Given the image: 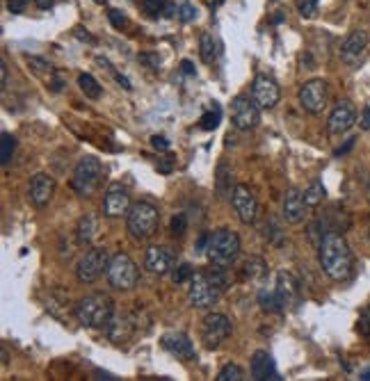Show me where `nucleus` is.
Returning a JSON list of instances; mask_svg holds the SVG:
<instances>
[{
  "instance_id": "1",
  "label": "nucleus",
  "mask_w": 370,
  "mask_h": 381,
  "mask_svg": "<svg viewBox=\"0 0 370 381\" xmlns=\"http://www.w3.org/2000/svg\"><path fill=\"white\" fill-rule=\"evenodd\" d=\"M318 261L320 268L331 281H347L354 270V256L350 244L345 242L343 235L329 231L318 244Z\"/></svg>"
},
{
  "instance_id": "2",
  "label": "nucleus",
  "mask_w": 370,
  "mask_h": 381,
  "mask_svg": "<svg viewBox=\"0 0 370 381\" xmlns=\"http://www.w3.org/2000/svg\"><path fill=\"white\" fill-rule=\"evenodd\" d=\"M112 315H115V301L103 292L87 294L76 304V318L87 329H105Z\"/></svg>"
},
{
  "instance_id": "3",
  "label": "nucleus",
  "mask_w": 370,
  "mask_h": 381,
  "mask_svg": "<svg viewBox=\"0 0 370 381\" xmlns=\"http://www.w3.org/2000/svg\"><path fill=\"white\" fill-rule=\"evenodd\" d=\"M240 256V238L231 228H217L210 233L208 244H206V258L210 265H219V268H231Z\"/></svg>"
},
{
  "instance_id": "4",
  "label": "nucleus",
  "mask_w": 370,
  "mask_h": 381,
  "mask_svg": "<svg viewBox=\"0 0 370 381\" xmlns=\"http://www.w3.org/2000/svg\"><path fill=\"white\" fill-rule=\"evenodd\" d=\"M126 226L128 233L133 235L135 240H149L151 235H155L160 226V213L158 208L149 201H138V204L131 206V210L126 215Z\"/></svg>"
},
{
  "instance_id": "5",
  "label": "nucleus",
  "mask_w": 370,
  "mask_h": 381,
  "mask_svg": "<svg viewBox=\"0 0 370 381\" xmlns=\"http://www.w3.org/2000/svg\"><path fill=\"white\" fill-rule=\"evenodd\" d=\"M101 178H103L101 160L94 155H85L74 167L71 188H74L76 194H80V197H91V194L98 190V185H101Z\"/></svg>"
},
{
  "instance_id": "6",
  "label": "nucleus",
  "mask_w": 370,
  "mask_h": 381,
  "mask_svg": "<svg viewBox=\"0 0 370 381\" xmlns=\"http://www.w3.org/2000/svg\"><path fill=\"white\" fill-rule=\"evenodd\" d=\"M105 276H108V281L115 290H133L140 281V268L135 265L131 256L124 254V251H119V254L110 258Z\"/></svg>"
},
{
  "instance_id": "7",
  "label": "nucleus",
  "mask_w": 370,
  "mask_h": 381,
  "mask_svg": "<svg viewBox=\"0 0 370 381\" xmlns=\"http://www.w3.org/2000/svg\"><path fill=\"white\" fill-rule=\"evenodd\" d=\"M110 256L105 249H89L76 265V279L85 285L96 283L108 272Z\"/></svg>"
},
{
  "instance_id": "8",
  "label": "nucleus",
  "mask_w": 370,
  "mask_h": 381,
  "mask_svg": "<svg viewBox=\"0 0 370 381\" xmlns=\"http://www.w3.org/2000/svg\"><path fill=\"white\" fill-rule=\"evenodd\" d=\"M202 342L206 349H217L233 334L231 320L224 313H208L202 320Z\"/></svg>"
},
{
  "instance_id": "9",
  "label": "nucleus",
  "mask_w": 370,
  "mask_h": 381,
  "mask_svg": "<svg viewBox=\"0 0 370 381\" xmlns=\"http://www.w3.org/2000/svg\"><path fill=\"white\" fill-rule=\"evenodd\" d=\"M219 297H222V290L206 276V272H197L195 279L190 281L188 287V299H190V306L195 308H210L215 306Z\"/></svg>"
},
{
  "instance_id": "10",
  "label": "nucleus",
  "mask_w": 370,
  "mask_h": 381,
  "mask_svg": "<svg viewBox=\"0 0 370 381\" xmlns=\"http://www.w3.org/2000/svg\"><path fill=\"white\" fill-rule=\"evenodd\" d=\"M329 100V85L323 78H313L300 87V105L309 114H320Z\"/></svg>"
},
{
  "instance_id": "11",
  "label": "nucleus",
  "mask_w": 370,
  "mask_h": 381,
  "mask_svg": "<svg viewBox=\"0 0 370 381\" xmlns=\"http://www.w3.org/2000/svg\"><path fill=\"white\" fill-rule=\"evenodd\" d=\"M231 121L238 131H254L261 121V107L256 105L254 98L240 94L231 100Z\"/></svg>"
},
{
  "instance_id": "12",
  "label": "nucleus",
  "mask_w": 370,
  "mask_h": 381,
  "mask_svg": "<svg viewBox=\"0 0 370 381\" xmlns=\"http://www.w3.org/2000/svg\"><path fill=\"white\" fill-rule=\"evenodd\" d=\"M368 46H370L368 32L366 30H359V28H357V30H352L343 39V44H340V60H343L347 67L357 69V67H361V64L366 62Z\"/></svg>"
},
{
  "instance_id": "13",
  "label": "nucleus",
  "mask_w": 370,
  "mask_h": 381,
  "mask_svg": "<svg viewBox=\"0 0 370 381\" xmlns=\"http://www.w3.org/2000/svg\"><path fill=\"white\" fill-rule=\"evenodd\" d=\"M140 318H142V311H133L126 315H112L110 322L105 325V334H108L110 340L117 345L128 342L138 331H144V329H140Z\"/></svg>"
},
{
  "instance_id": "14",
  "label": "nucleus",
  "mask_w": 370,
  "mask_h": 381,
  "mask_svg": "<svg viewBox=\"0 0 370 381\" xmlns=\"http://www.w3.org/2000/svg\"><path fill=\"white\" fill-rule=\"evenodd\" d=\"M231 206L243 224L247 226L256 224V219H259V201H256V194L252 192V188H247L243 183L236 185L231 192Z\"/></svg>"
},
{
  "instance_id": "15",
  "label": "nucleus",
  "mask_w": 370,
  "mask_h": 381,
  "mask_svg": "<svg viewBox=\"0 0 370 381\" xmlns=\"http://www.w3.org/2000/svg\"><path fill=\"white\" fill-rule=\"evenodd\" d=\"M252 98L261 110H274L276 103L281 100V89L272 76L259 74L252 83Z\"/></svg>"
},
{
  "instance_id": "16",
  "label": "nucleus",
  "mask_w": 370,
  "mask_h": 381,
  "mask_svg": "<svg viewBox=\"0 0 370 381\" xmlns=\"http://www.w3.org/2000/svg\"><path fill=\"white\" fill-rule=\"evenodd\" d=\"M274 292H276V299H279L281 311H290V308H295L297 304H300L302 285L293 274H290V272H279Z\"/></svg>"
},
{
  "instance_id": "17",
  "label": "nucleus",
  "mask_w": 370,
  "mask_h": 381,
  "mask_svg": "<svg viewBox=\"0 0 370 381\" xmlns=\"http://www.w3.org/2000/svg\"><path fill=\"white\" fill-rule=\"evenodd\" d=\"M128 210H131V194H128L124 185L112 183L103 199V215L115 219V217H122V215H128Z\"/></svg>"
},
{
  "instance_id": "18",
  "label": "nucleus",
  "mask_w": 370,
  "mask_h": 381,
  "mask_svg": "<svg viewBox=\"0 0 370 381\" xmlns=\"http://www.w3.org/2000/svg\"><path fill=\"white\" fill-rule=\"evenodd\" d=\"M357 124V107L350 100H340L331 110L329 119H327V128L331 135H345L350 128Z\"/></svg>"
},
{
  "instance_id": "19",
  "label": "nucleus",
  "mask_w": 370,
  "mask_h": 381,
  "mask_svg": "<svg viewBox=\"0 0 370 381\" xmlns=\"http://www.w3.org/2000/svg\"><path fill=\"white\" fill-rule=\"evenodd\" d=\"M144 268L155 276H165L176 268V254L169 247H151L146 249Z\"/></svg>"
},
{
  "instance_id": "20",
  "label": "nucleus",
  "mask_w": 370,
  "mask_h": 381,
  "mask_svg": "<svg viewBox=\"0 0 370 381\" xmlns=\"http://www.w3.org/2000/svg\"><path fill=\"white\" fill-rule=\"evenodd\" d=\"M160 345L169 351V354H174L176 358H181V361H195V358H197L195 345H192L190 336L183 334V331L165 334L160 338Z\"/></svg>"
},
{
  "instance_id": "21",
  "label": "nucleus",
  "mask_w": 370,
  "mask_h": 381,
  "mask_svg": "<svg viewBox=\"0 0 370 381\" xmlns=\"http://www.w3.org/2000/svg\"><path fill=\"white\" fill-rule=\"evenodd\" d=\"M28 64H30L32 74L37 76L39 80L46 85V89H51L53 94H60L64 89L62 76L53 69V64H48L46 60H41V57H28Z\"/></svg>"
},
{
  "instance_id": "22",
  "label": "nucleus",
  "mask_w": 370,
  "mask_h": 381,
  "mask_svg": "<svg viewBox=\"0 0 370 381\" xmlns=\"http://www.w3.org/2000/svg\"><path fill=\"white\" fill-rule=\"evenodd\" d=\"M53 194H55L53 176L44 174V171H39V174L32 176V181H30V201H32V206L46 208L48 204H51Z\"/></svg>"
},
{
  "instance_id": "23",
  "label": "nucleus",
  "mask_w": 370,
  "mask_h": 381,
  "mask_svg": "<svg viewBox=\"0 0 370 381\" xmlns=\"http://www.w3.org/2000/svg\"><path fill=\"white\" fill-rule=\"evenodd\" d=\"M307 201H304V194L297 188H290L283 197V219L288 224H302L304 217H307Z\"/></svg>"
},
{
  "instance_id": "24",
  "label": "nucleus",
  "mask_w": 370,
  "mask_h": 381,
  "mask_svg": "<svg viewBox=\"0 0 370 381\" xmlns=\"http://www.w3.org/2000/svg\"><path fill=\"white\" fill-rule=\"evenodd\" d=\"M249 370H252V379L256 381H279V372H276V365H274V358L268 354L265 349H259L254 351L252 356V365H249Z\"/></svg>"
},
{
  "instance_id": "25",
  "label": "nucleus",
  "mask_w": 370,
  "mask_h": 381,
  "mask_svg": "<svg viewBox=\"0 0 370 381\" xmlns=\"http://www.w3.org/2000/svg\"><path fill=\"white\" fill-rule=\"evenodd\" d=\"M268 274H270V268L261 256H249L243 265V279H247V281L261 283Z\"/></svg>"
},
{
  "instance_id": "26",
  "label": "nucleus",
  "mask_w": 370,
  "mask_h": 381,
  "mask_svg": "<svg viewBox=\"0 0 370 381\" xmlns=\"http://www.w3.org/2000/svg\"><path fill=\"white\" fill-rule=\"evenodd\" d=\"M199 55H202V62H206V64H213L217 60L219 44L210 32H204L202 37H199Z\"/></svg>"
},
{
  "instance_id": "27",
  "label": "nucleus",
  "mask_w": 370,
  "mask_h": 381,
  "mask_svg": "<svg viewBox=\"0 0 370 381\" xmlns=\"http://www.w3.org/2000/svg\"><path fill=\"white\" fill-rule=\"evenodd\" d=\"M76 238L80 244H91V240L96 238V217L94 215H83L76 228Z\"/></svg>"
},
{
  "instance_id": "28",
  "label": "nucleus",
  "mask_w": 370,
  "mask_h": 381,
  "mask_svg": "<svg viewBox=\"0 0 370 381\" xmlns=\"http://www.w3.org/2000/svg\"><path fill=\"white\" fill-rule=\"evenodd\" d=\"M78 87H80V91L87 98H91V100H98L103 96V87L98 85V80L94 76H89V74H80L78 76Z\"/></svg>"
},
{
  "instance_id": "29",
  "label": "nucleus",
  "mask_w": 370,
  "mask_h": 381,
  "mask_svg": "<svg viewBox=\"0 0 370 381\" xmlns=\"http://www.w3.org/2000/svg\"><path fill=\"white\" fill-rule=\"evenodd\" d=\"M46 308L55 315V318H60V320H62L60 308H67V311H69V294L55 287V290H51V294H48V299H46Z\"/></svg>"
},
{
  "instance_id": "30",
  "label": "nucleus",
  "mask_w": 370,
  "mask_h": 381,
  "mask_svg": "<svg viewBox=\"0 0 370 381\" xmlns=\"http://www.w3.org/2000/svg\"><path fill=\"white\" fill-rule=\"evenodd\" d=\"M325 199H327V190L323 181H313L307 188V192H304V201H307L309 208H318Z\"/></svg>"
},
{
  "instance_id": "31",
  "label": "nucleus",
  "mask_w": 370,
  "mask_h": 381,
  "mask_svg": "<svg viewBox=\"0 0 370 381\" xmlns=\"http://www.w3.org/2000/svg\"><path fill=\"white\" fill-rule=\"evenodd\" d=\"M219 121H222V107L217 103H213L210 110L204 112L202 119H199V128H202V131H215L219 126Z\"/></svg>"
},
{
  "instance_id": "32",
  "label": "nucleus",
  "mask_w": 370,
  "mask_h": 381,
  "mask_svg": "<svg viewBox=\"0 0 370 381\" xmlns=\"http://www.w3.org/2000/svg\"><path fill=\"white\" fill-rule=\"evenodd\" d=\"M233 188H236V185H233ZM233 188H231V171H229V167H226V164H219V167H217V194H219V197H231Z\"/></svg>"
},
{
  "instance_id": "33",
  "label": "nucleus",
  "mask_w": 370,
  "mask_h": 381,
  "mask_svg": "<svg viewBox=\"0 0 370 381\" xmlns=\"http://www.w3.org/2000/svg\"><path fill=\"white\" fill-rule=\"evenodd\" d=\"M259 304H261V311H265V313L281 311L279 299H276V292L274 290H265V287L259 292Z\"/></svg>"
},
{
  "instance_id": "34",
  "label": "nucleus",
  "mask_w": 370,
  "mask_h": 381,
  "mask_svg": "<svg viewBox=\"0 0 370 381\" xmlns=\"http://www.w3.org/2000/svg\"><path fill=\"white\" fill-rule=\"evenodd\" d=\"M14 151H17V138L10 133H3V140H0V162L7 164L14 157Z\"/></svg>"
},
{
  "instance_id": "35",
  "label": "nucleus",
  "mask_w": 370,
  "mask_h": 381,
  "mask_svg": "<svg viewBox=\"0 0 370 381\" xmlns=\"http://www.w3.org/2000/svg\"><path fill=\"white\" fill-rule=\"evenodd\" d=\"M217 381H243L245 379V370L236 363H226L222 370L217 372Z\"/></svg>"
},
{
  "instance_id": "36",
  "label": "nucleus",
  "mask_w": 370,
  "mask_h": 381,
  "mask_svg": "<svg viewBox=\"0 0 370 381\" xmlns=\"http://www.w3.org/2000/svg\"><path fill=\"white\" fill-rule=\"evenodd\" d=\"M167 5H169L167 0H140V7L149 14V17H153V19L165 17Z\"/></svg>"
},
{
  "instance_id": "37",
  "label": "nucleus",
  "mask_w": 370,
  "mask_h": 381,
  "mask_svg": "<svg viewBox=\"0 0 370 381\" xmlns=\"http://www.w3.org/2000/svg\"><path fill=\"white\" fill-rule=\"evenodd\" d=\"M195 268L192 265H188V263H181L179 268H174V274H172V279H174V283L176 285H185V283H190L192 279H195Z\"/></svg>"
},
{
  "instance_id": "38",
  "label": "nucleus",
  "mask_w": 370,
  "mask_h": 381,
  "mask_svg": "<svg viewBox=\"0 0 370 381\" xmlns=\"http://www.w3.org/2000/svg\"><path fill=\"white\" fill-rule=\"evenodd\" d=\"M185 231H188V217H185V213H176L169 221V233H172V238H183Z\"/></svg>"
},
{
  "instance_id": "39",
  "label": "nucleus",
  "mask_w": 370,
  "mask_h": 381,
  "mask_svg": "<svg viewBox=\"0 0 370 381\" xmlns=\"http://www.w3.org/2000/svg\"><path fill=\"white\" fill-rule=\"evenodd\" d=\"M318 3L320 0H297V12H300L304 19H313L318 14Z\"/></svg>"
},
{
  "instance_id": "40",
  "label": "nucleus",
  "mask_w": 370,
  "mask_h": 381,
  "mask_svg": "<svg viewBox=\"0 0 370 381\" xmlns=\"http://www.w3.org/2000/svg\"><path fill=\"white\" fill-rule=\"evenodd\" d=\"M176 17H179L183 23H190V21H195L197 19V10L195 7H192L190 3H183L181 7H179V14H176Z\"/></svg>"
},
{
  "instance_id": "41",
  "label": "nucleus",
  "mask_w": 370,
  "mask_h": 381,
  "mask_svg": "<svg viewBox=\"0 0 370 381\" xmlns=\"http://www.w3.org/2000/svg\"><path fill=\"white\" fill-rule=\"evenodd\" d=\"M108 19H110V23H112V25L119 28V30H122V28H126V25H128L126 14H122L119 10H110V12H108Z\"/></svg>"
},
{
  "instance_id": "42",
  "label": "nucleus",
  "mask_w": 370,
  "mask_h": 381,
  "mask_svg": "<svg viewBox=\"0 0 370 381\" xmlns=\"http://www.w3.org/2000/svg\"><path fill=\"white\" fill-rule=\"evenodd\" d=\"M138 60L142 64H146V67H151V69H158L160 67V57L155 55V53H140Z\"/></svg>"
},
{
  "instance_id": "43",
  "label": "nucleus",
  "mask_w": 370,
  "mask_h": 381,
  "mask_svg": "<svg viewBox=\"0 0 370 381\" xmlns=\"http://www.w3.org/2000/svg\"><path fill=\"white\" fill-rule=\"evenodd\" d=\"M28 3H30V0H7V10L12 14H23Z\"/></svg>"
},
{
  "instance_id": "44",
  "label": "nucleus",
  "mask_w": 370,
  "mask_h": 381,
  "mask_svg": "<svg viewBox=\"0 0 370 381\" xmlns=\"http://www.w3.org/2000/svg\"><path fill=\"white\" fill-rule=\"evenodd\" d=\"M151 146L155 151H169V140H165L162 135H153V138H151Z\"/></svg>"
},
{
  "instance_id": "45",
  "label": "nucleus",
  "mask_w": 370,
  "mask_h": 381,
  "mask_svg": "<svg viewBox=\"0 0 370 381\" xmlns=\"http://www.w3.org/2000/svg\"><path fill=\"white\" fill-rule=\"evenodd\" d=\"M174 164H176V157L174 155H167L165 160L158 164V171H160V174H169V171L174 169Z\"/></svg>"
},
{
  "instance_id": "46",
  "label": "nucleus",
  "mask_w": 370,
  "mask_h": 381,
  "mask_svg": "<svg viewBox=\"0 0 370 381\" xmlns=\"http://www.w3.org/2000/svg\"><path fill=\"white\" fill-rule=\"evenodd\" d=\"M361 128H364V131H370V103L364 107V112H361Z\"/></svg>"
},
{
  "instance_id": "47",
  "label": "nucleus",
  "mask_w": 370,
  "mask_h": 381,
  "mask_svg": "<svg viewBox=\"0 0 370 381\" xmlns=\"http://www.w3.org/2000/svg\"><path fill=\"white\" fill-rule=\"evenodd\" d=\"M181 74H185V76H197L195 64H192L190 60H183V62H181Z\"/></svg>"
},
{
  "instance_id": "48",
  "label": "nucleus",
  "mask_w": 370,
  "mask_h": 381,
  "mask_svg": "<svg viewBox=\"0 0 370 381\" xmlns=\"http://www.w3.org/2000/svg\"><path fill=\"white\" fill-rule=\"evenodd\" d=\"M110 71H112V74H115V78H117V80H119V85H122L124 89H128V91L133 89V85H131V80H128L126 76H122V74H119V71H115V69H112V67H110Z\"/></svg>"
},
{
  "instance_id": "49",
  "label": "nucleus",
  "mask_w": 370,
  "mask_h": 381,
  "mask_svg": "<svg viewBox=\"0 0 370 381\" xmlns=\"http://www.w3.org/2000/svg\"><path fill=\"white\" fill-rule=\"evenodd\" d=\"M76 37L80 39V41H87V44H94V41H96L89 32H85L83 28H78V30H76Z\"/></svg>"
},
{
  "instance_id": "50",
  "label": "nucleus",
  "mask_w": 370,
  "mask_h": 381,
  "mask_svg": "<svg viewBox=\"0 0 370 381\" xmlns=\"http://www.w3.org/2000/svg\"><path fill=\"white\" fill-rule=\"evenodd\" d=\"M0 74H3V89L10 85V69H7V62H0Z\"/></svg>"
},
{
  "instance_id": "51",
  "label": "nucleus",
  "mask_w": 370,
  "mask_h": 381,
  "mask_svg": "<svg viewBox=\"0 0 370 381\" xmlns=\"http://www.w3.org/2000/svg\"><path fill=\"white\" fill-rule=\"evenodd\" d=\"M34 5H37L39 10H51L55 5V0H34Z\"/></svg>"
},
{
  "instance_id": "52",
  "label": "nucleus",
  "mask_w": 370,
  "mask_h": 381,
  "mask_svg": "<svg viewBox=\"0 0 370 381\" xmlns=\"http://www.w3.org/2000/svg\"><path fill=\"white\" fill-rule=\"evenodd\" d=\"M96 379H110V381H112V379H117V377H115V375H110V372H98V377H96Z\"/></svg>"
},
{
  "instance_id": "53",
  "label": "nucleus",
  "mask_w": 370,
  "mask_h": 381,
  "mask_svg": "<svg viewBox=\"0 0 370 381\" xmlns=\"http://www.w3.org/2000/svg\"><path fill=\"white\" fill-rule=\"evenodd\" d=\"M7 361H10V356H7V349L3 347V365H7Z\"/></svg>"
},
{
  "instance_id": "54",
  "label": "nucleus",
  "mask_w": 370,
  "mask_h": 381,
  "mask_svg": "<svg viewBox=\"0 0 370 381\" xmlns=\"http://www.w3.org/2000/svg\"><path fill=\"white\" fill-rule=\"evenodd\" d=\"M366 197H368V201H370V178H368V183H366Z\"/></svg>"
},
{
  "instance_id": "55",
  "label": "nucleus",
  "mask_w": 370,
  "mask_h": 381,
  "mask_svg": "<svg viewBox=\"0 0 370 381\" xmlns=\"http://www.w3.org/2000/svg\"><path fill=\"white\" fill-rule=\"evenodd\" d=\"M361 379H366V381H370V370H368V372H364V375H361Z\"/></svg>"
},
{
  "instance_id": "56",
  "label": "nucleus",
  "mask_w": 370,
  "mask_h": 381,
  "mask_svg": "<svg viewBox=\"0 0 370 381\" xmlns=\"http://www.w3.org/2000/svg\"><path fill=\"white\" fill-rule=\"evenodd\" d=\"M94 3H98V5H105V0H94Z\"/></svg>"
}]
</instances>
